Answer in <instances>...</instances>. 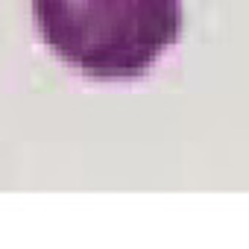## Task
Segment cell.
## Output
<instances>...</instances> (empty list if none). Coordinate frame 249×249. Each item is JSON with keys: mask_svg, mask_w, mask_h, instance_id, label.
Returning a JSON list of instances; mask_svg holds the SVG:
<instances>
[{"mask_svg": "<svg viewBox=\"0 0 249 249\" xmlns=\"http://www.w3.org/2000/svg\"><path fill=\"white\" fill-rule=\"evenodd\" d=\"M44 44L91 79H138L182 36V0H33Z\"/></svg>", "mask_w": 249, "mask_h": 249, "instance_id": "cell-1", "label": "cell"}]
</instances>
